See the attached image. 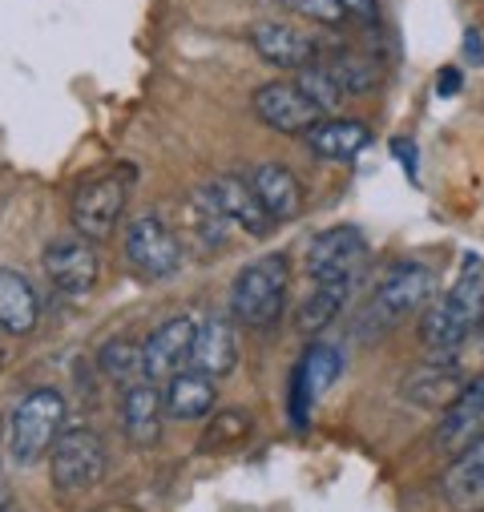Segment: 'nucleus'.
Returning a JSON list of instances; mask_svg holds the SVG:
<instances>
[{"instance_id": "nucleus-1", "label": "nucleus", "mask_w": 484, "mask_h": 512, "mask_svg": "<svg viewBox=\"0 0 484 512\" xmlns=\"http://www.w3.org/2000/svg\"><path fill=\"white\" fill-rule=\"evenodd\" d=\"M484 323V263L480 259H464L460 279L424 307L420 319V347L428 351V359L436 363H452L456 351L464 347V339Z\"/></svg>"}, {"instance_id": "nucleus-2", "label": "nucleus", "mask_w": 484, "mask_h": 512, "mask_svg": "<svg viewBox=\"0 0 484 512\" xmlns=\"http://www.w3.org/2000/svg\"><path fill=\"white\" fill-rule=\"evenodd\" d=\"M287 287H291V271L283 254L251 259L230 283V315L242 327H271L283 315Z\"/></svg>"}, {"instance_id": "nucleus-3", "label": "nucleus", "mask_w": 484, "mask_h": 512, "mask_svg": "<svg viewBox=\"0 0 484 512\" xmlns=\"http://www.w3.org/2000/svg\"><path fill=\"white\" fill-rule=\"evenodd\" d=\"M65 424V396L57 388H37L29 392L13 416H9V452L17 464H37L53 452L57 436Z\"/></svg>"}, {"instance_id": "nucleus-4", "label": "nucleus", "mask_w": 484, "mask_h": 512, "mask_svg": "<svg viewBox=\"0 0 484 512\" xmlns=\"http://www.w3.org/2000/svg\"><path fill=\"white\" fill-rule=\"evenodd\" d=\"M130 186H134V174L130 170H109V174H97L89 182L77 186L73 194V226L81 238L89 242H101L113 234V226L121 222L130 206Z\"/></svg>"}, {"instance_id": "nucleus-5", "label": "nucleus", "mask_w": 484, "mask_h": 512, "mask_svg": "<svg viewBox=\"0 0 484 512\" xmlns=\"http://www.w3.org/2000/svg\"><path fill=\"white\" fill-rule=\"evenodd\" d=\"M109 464L105 440L93 428H69L57 436L53 452H49V468H53V484L61 492H89L93 484H101Z\"/></svg>"}, {"instance_id": "nucleus-6", "label": "nucleus", "mask_w": 484, "mask_h": 512, "mask_svg": "<svg viewBox=\"0 0 484 512\" xmlns=\"http://www.w3.org/2000/svg\"><path fill=\"white\" fill-rule=\"evenodd\" d=\"M126 263L138 279H170L182 267V242L158 214H142L126 230Z\"/></svg>"}, {"instance_id": "nucleus-7", "label": "nucleus", "mask_w": 484, "mask_h": 512, "mask_svg": "<svg viewBox=\"0 0 484 512\" xmlns=\"http://www.w3.org/2000/svg\"><path fill=\"white\" fill-rule=\"evenodd\" d=\"M432 295H436V275L420 263H404V267H392L384 275V283L372 295L368 315H376V323L392 327L408 315H420L432 303Z\"/></svg>"}, {"instance_id": "nucleus-8", "label": "nucleus", "mask_w": 484, "mask_h": 512, "mask_svg": "<svg viewBox=\"0 0 484 512\" xmlns=\"http://www.w3.org/2000/svg\"><path fill=\"white\" fill-rule=\"evenodd\" d=\"M363 254H368V234L359 226H331L319 230L307 242V275L315 283H339V279H355Z\"/></svg>"}, {"instance_id": "nucleus-9", "label": "nucleus", "mask_w": 484, "mask_h": 512, "mask_svg": "<svg viewBox=\"0 0 484 512\" xmlns=\"http://www.w3.org/2000/svg\"><path fill=\"white\" fill-rule=\"evenodd\" d=\"M45 275H49V283L65 299H85L97 287V275H101L97 246L89 238H81V234L49 242V250H45Z\"/></svg>"}, {"instance_id": "nucleus-10", "label": "nucleus", "mask_w": 484, "mask_h": 512, "mask_svg": "<svg viewBox=\"0 0 484 512\" xmlns=\"http://www.w3.org/2000/svg\"><path fill=\"white\" fill-rule=\"evenodd\" d=\"M255 113L267 130L275 134H291V138H307L311 125L323 121V113L299 93L295 81H267L255 89Z\"/></svg>"}, {"instance_id": "nucleus-11", "label": "nucleus", "mask_w": 484, "mask_h": 512, "mask_svg": "<svg viewBox=\"0 0 484 512\" xmlns=\"http://www.w3.org/2000/svg\"><path fill=\"white\" fill-rule=\"evenodd\" d=\"M194 335H198V323L190 315H174L158 331H150V339L142 343L146 379L150 383H166L178 371H186L190 367V355H194Z\"/></svg>"}, {"instance_id": "nucleus-12", "label": "nucleus", "mask_w": 484, "mask_h": 512, "mask_svg": "<svg viewBox=\"0 0 484 512\" xmlns=\"http://www.w3.org/2000/svg\"><path fill=\"white\" fill-rule=\"evenodd\" d=\"M226 222H234L238 230H247L251 238H267L271 230H275V222L267 218V210L259 206V198H255V190H251V182L247 178H234V174H222V178H214V182H206L202 190H198Z\"/></svg>"}, {"instance_id": "nucleus-13", "label": "nucleus", "mask_w": 484, "mask_h": 512, "mask_svg": "<svg viewBox=\"0 0 484 512\" xmlns=\"http://www.w3.org/2000/svg\"><path fill=\"white\" fill-rule=\"evenodd\" d=\"M484 440V375L464 383V392L436 420V448L460 456L464 448Z\"/></svg>"}, {"instance_id": "nucleus-14", "label": "nucleus", "mask_w": 484, "mask_h": 512, "mask_svg": "<svg viewBox=\"0 0 484 512\" xmlns=\"http://www.w3.org/2000/svg\"><path fill=\"white\" fill-rule=\"evenodd\" d=\"M460 392H464V379L456 375V367H452V363H436V359L412 367V371L400 379V396H404L412 408L436 412V416H440Z\"/></svg>"}, {"instance_id": "nucleus-15", "label": "nucleus", "mask_w": 484, "mask_h": 512, "mask_svg": "<svg viewBox=\"0 0 484 512\" xmlns=\"http://www.w3.org/2000/svg\"><path fill=\"white\" fill-rule=\"evenodd\" d=\"M162 392L158 383L150 379H138L126 388V396H121V428H126V440L134 448H154L162 440Z\"/></svg>"}, {"instance_id": "nucleus-16", "label": "nucleus", "mask_w": 484, "mask_h": 512, "mask_svg": "<svg viewBox=\"0 0 484 512\" xmlns=\"http://www.w3.org/2000/svg\"><path fill=\"white\" fill-rule=\"evenodd\" d=\"M247 182H251L259 206L267 210V218H271L275 226H279V222H291V218L303 214V182H299L287 166H279V162H263V166L251 170Z\"/></svg>"}, {"instance_id": "nucleus-17", "label": "nucleus", "mask_w": 484, "mask_h": 512, "mask_svg": "<svg viewBox=\"0 0 484 512\" xmlns=\"http://www.w3.org/2000/svg\"><path fill=\"white\" fill-rule=\"evenodd\" d=\"M440 496L452 512H484V440L448 464L440 476Z\"/></svg>"}, {"instance_id": "nucleus-18", "label": "nucleus", "mask_w": 484, "mask_h": 512, "mask_svg": "<svg viewBox=\"0 0 484 512\" xmlns=\"http://www.w3.org/2000/svg\"><path fill=\"white\" fill-rule=\"evenodd\" d=\"M372 146V130L355 117H323L307 130V150L323 162H355Z\"/></svg>"}, {"instance_id": "nucleus-19", "label": "nucleus", "mask_w": 484, "mask_h": 512, "mask_svg": "<svg viewBox=\"0 0 484 512\" xmlns=\"http://www.w3.org/2000/svg\"><path fill=\"white\" fill-rule=\"evenodd\" d=\"M214 404H218V383L206 371L186 367L162 383V412L170 420H202L214 412Z\"/></svg>"}, {"instance_id": "nucleus-20", "label": "nucleus", "mask_w": 484, "mask_h": 512, "mask_svg": "<svg viewBox=\"0 0 484 512\" xmlns=\"http://www.w3.org/2000/svg\"><path fill=\"white\" fill-rule=\"evenodd\" d=\"M251 45L267 65H279V69H307L315 61V53H319L311 37H303L291 25H275V21L255 25L251 29Z\"/></svg>"}, {"instance_id": "nucleus-21", "label": "nucleus", "mask_w": 484, "mask_h": 512, "mask_svg": "<svg viewBox=\"0 0 484 512\" xmlns=\"http://www.w3.org/2000/svg\"><path fill=\"white\" fill-rule=\"evenodd\" d=\"M234 363H238V335H234V323H230V319H206V323H198L190 367H194V371H206L210 379H222V375L234 371Z\"/></svg>"}, {"instance_id": "nucleus-22", "label": "nucleus", "mask_w": 484, "mask_h": 512, "mask_svg": "<svg viewBox=\"0 0 484 512\" xmlns=\"http://www.w3.org/2000/svg\"><path fill=\"white\" fill-rule=\"evenodd\" d=\"M41 319V299L21 271L0 267V327L9 335H29Z\"/></svg>"}, {"instance_id": "nucleus-23", "label": "nucleus", "mask_w": 484, "mask_h": 512, "mask_svg": "<svg viewBox=\"0 0 484 512\" xmlns=\"http://www.w3.org/2000/svg\"><path fill=\"white\" fill-rule=\"evenodd\" d=\"M347 291H351V279L315 283V291H311V295L303 299V307H299V331H303V335L327 331V327L339 319V311H343V303H347Z\"/></svg>"}, {"instance_id": "nucleus-24", "label": "nucleus", "mask_w": 484, "mask_h": 512, "mask_svg": "<svg viewBox=\"0 0 484 512\" xmlns=\"http://www.w3.org/2000/svg\"><path fill=\"white\" fill-rule=\"evenodd\" d=\"M97 363H101V371H105L109 379L121 383V388H130V383L146 379V367H142V343H134V339H109V343H101Z\"/></svg>"}, {"instance_id": "nucleus-25", "label": "nucleus", "mask_w": 484, "mask_h": 512, "mask_svg": "<svg viewBox=\"0 0 484 512\" xmlns=\"http://www.w3.org/2000/svg\"><path fill=\"white\" fill-rule=\"evenodd\" d=\"M339 371H343V355H339V347H331V343L307 347V355H303V363H299V379L307 383L311 400H319V396L331 388V383L339 379Z\"/></svg>"}, {"instance_id": "nucleus-26", "label": "nucleus", "mask_w": 484, "mask_h": 512, "mask_svg": "<svg viewBox=\"0 0 484 512\" xmlns=\"http://www.w3.org/2000/svg\"><path fill=\"white\" fill-rule=\"evenodd\" d=\"M247 436H251V412L226 408V412H214V416H210V428L202 432L198 448H202V452H226V448L242 444Z\"/></svg>"}, {"instance_id": "nucleus-27", "label": "nucleus", "mask_w": 484, "mask_h": 512, "mask_svg": "<svg viewBox=\"0 0 484 512\" xmlns=\"http://www.w3.org/2000/svg\"><path fill=\"white\" fill-rule=\"evenodd\" d=\"M295 85H299V93H303L319 113L339 109V101L347 97V93H343V85L335 81V73H331L327 65H307V69H299Z\"/></svg>"}, {"instance_id": "nucleus-28", "label": "nucleus", "mask_w": 484, "mask_h": 512, "mask_svg": "<svg viewBox=\"0 0 484 512\" xmlns=\"http://www.w3.org/2000/svg\"><path fill=\"white\" fill-rule=\"evenodd\" d=\"M323 65L335 73V81L343 85L347 97H359V93H368L376 85V65L368 57H335V61H323Z\"/></svg>"}, {"instance_id": "nucleus-29", "label": "nucleus", "mask_w": 484, "mask_h": 512, "mask_svg": "<svg viewBox=\"0 0 484 512\" xmlns=\"http://www.w3.org/2000/svg\"><path fill=\"white\" fill-rule=\"evenodd\" d=\"M275 5L287 9V13H295V17H307L315 25H339L347 17L339 0H275Z\"/></svg>"}, {"instance_id": "nucleus-30", "label": "nucleus", "mask_w": 484, "mask_h": 512, "mask_svg": "<svg viewBox=\"0 0 484 512\" xmlns=\"http://www.w3.org/2000/svg\"><path fill=\"white\" fill-rule=\"evenodd\" d=\"M311 392H307V383L299 379V371H295V379H291V420H295V428H307V420H311Z\"/></svg>"}, {"instance_id": "nucleus-31", "label": "nucleus", "mask_w": 484, "mask_h": 512, "mask_svg": "<svg viewBox=\"0 0 484 512\" xmlns=\"http://www.w3.org/2000/svg\"><path fill=\"white\" fill-rule=\"evenodd\" d=\"M343 13H355L359 21H376V0H339Z\"/></svg>"}, {"instance_id": "nucleus-32", "label": "nucleus", "mask_w": 484, "mask_h": 512, "mask_svg": "<svg viewBox=\"0 0 484 512\" xmlns=\"http://www.w3.org/2000/svg\"><path fill=\"white\" fill-rule=\"evenodd\" d=\"M464 53L472 57V65H484V45H480V33L476 29L464 33Z\"/></svg>"}, {"instance_id": "nucleus-33", "label": "nucleus", "mask_w": 484, "mask_h": 512, "mask_svg": "<svg viewBox=\"0 0 484 512\" xmlns=\"http://www.w3.org/2000/svg\"><path fill=\"white\" fill-rule=\"evenodd\" d=\"M456 89H460V73L456 69H444L440 81H436V93L440 97H456Z\"/></svg>"}, {"instance_id": "nucleus-34", "label": "nucleus", "mask_w": 484, "mask_h": 512, "mask_svg": "<svg viewBox=\"0 0 484 512\" xmlns=\"http://www.w3.org/2000/svg\"><path fill=\"white\" fill-rule=\"evenodd\" d=\"M392 150H396V158L408 166V174H416V150H412V142H396Z\"/></svg>"}, {"instance_id": "nucleus-35", "label": "nucleus", "mask_w": 484, "mask_h": 512, "mask_svg": "<svg viewBox=\"0 0 484 512\" xmlns=\"http://www.w3.org/2000/svg\"><path fill=\"white\" fill-rule=\"evenodd\" d=\"M9 504H13V492L5 484V472H0V512H9Z\"/></svg>"}, {"instance_id": "nucleus-36", "label": "nucleus", "mask_w": 484, "mask_h": 512, "mask_svg": "<svg viewBox=\"0 0 484 512\" xmlns=\"http://www.w3.org/2000/svg\"><path fill=\"white\" fill-rule=\"evenodd\" d=\"M0 359H5V347H0Z\"/></svg>"}]
</instances>
